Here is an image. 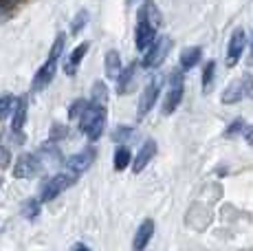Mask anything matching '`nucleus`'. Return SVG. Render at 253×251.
<instances>
[{"mask_svg": "<svg viewBox=\"0 0 253 251\" xmlns=\"http://www.w3.org/2000/svg\"><path fill=\"white\" fill-rule=\"evenodd\" d=\"M185 93V77H183V69H174L169 73L168 80V93H165V101H163V115H172L178 108Z\"/></svg>", "mask_w": 253, "mask_h": 251, "instance_id": "4", "label": "nucleus"}, {"mask_svg": "<svg viewBox=\"0 0 253 251\" xmlns=\"http://www.w3.org/2000/svg\"><path fill=\"white\" fill-rule=\"evenodd\" d=\"M90 101H97V104H106V101H108V88H106L104 82H95V84H92Z\"/></svg>", "mask_w": 253, "mask_h": 251, "instance_id": "22", "label": "nucleus"}, {"mask_svg": "<svg viewBox=\"0 0 253 251\" xmlns=\"http://www.w3.org/2000/svg\"><path fill=\"white\" fill-rule=\"evenodd\" d=\"M86 22H88V11H86V9H82L80 13H77L75 18H73V25H71V33H80L82 29L86 27Z\"/></svg>", "mask_w": 253, "mask_h": 251, "instance_id": "23", "label": "nucleus"}, {"mask_svg": "<svg viewBox=\"0 0 253 251\" xmlns=\"http://www.w3.org/2000/svg\"><path fill=\"white\" fill-rule=\"evenodd\" d=\"M80 176H75L73 172L69 170H64V172H57L55 176H51L48 181L42 185V192H40V199L42 203H48V201H53L57 194H62V192L66 190V187H71L73 183L77 181Z\"/></svg>", "mask_w": 253, "mask_h": 251, "instance_id": "5", "label": "nucleus"}, {"mask_svg": "<svg viewBox=\"0 0 253 251\" xmlns=\"http://www.w3.org/2000/svg\"><path fill=\"white\" fill-rule=\"evenodd\" d=\"M203 57V49L201 46H187V49L181 51V69L183 71H192L194 66L201 62Z\"/></svg>", "mask_w": 253, "mask_h": 251, "instance_id": "16", "label": "nucleus"}, {"mask_svg": "<svg viewBox=\"0 0 253 251\" xmlns=\"http://www.w3.org/2000/svg\"><path fill=\"white\" fill-rule=\"evenodd\" d=\"M38 154H40L42 161L48 163V166H57V163H60V150H57V146H53V143H42Z\"/></svg>", "mask_w": 253, "mask_h": 251, "instance_id": "19", "label": "nucleus"}, {"mask_svg": "<svg viewBox=\"0 0 253 251\" xmlns=\"http://www.w3.org/2000/svg\"><path fill=\"white\" fill-rule=\"evenodd\" d=\"M130 132H132V128H128V126H121L119 130H115V134H113V137H115V141H124V139L128 137Z\"/></svg>", "mask_w": 253, "mask_h": 251, "instance_id": "28", "label": "nucleus"}, {"mask_svg": "<svg viewBox=\"0 0 253 251\" xmlns=\"http://www.w3.org/2000/svg\"><path fill=\"white\" fill-rule=\"evenodd\" d=\"M13 108H16V99L9 97V95L0 97V119H4L9 113H13Z\"/></svg>", "mask_w": 253, "mask_h": 251, "instance_id": "25", "label": "nucleus"}, {"mask_svg": "<svg viewBox=\"0 0 253 251\" xmlns=\"http://www.w3.org/2000/svg\"><path fill=\"white\" fill-rule=\"evenodd\" d=\"M247 128V122H242V119H236V122H231L227 126L225 130V137H238V134H242Z\"/></svg>", "mask_w": 253, "mask_h": 251, "instance_id": "26", "label": "nucleus"}, {"mask_svg": "<svg viewBox=\"0 0 253 251\" xmlns=\"http://www.w3.org/2000/svg\"><path fill=\"white\" fill-rule=\"evenodd\" d=\"M62 46H64V36L60 33V36L53 40V46H51V51H48L46 62L38 69V73L33 75L31 90H42L44 86L51 84L53 75H55V69H57V60H60V55H62Z\"/></svg>", "mask_w": 253, "mask_h": 251, "instance_id": "3", "label": "nucleus"}, {"mask_svg": "<svg viewBox=\"0 0 253 251\" xmlns=\"http://www.w3.org/2000/svg\"><path fill=\"white\" fill-rule=\"evenodd\" d=\"M40 209H42V199H29L22 205V216L27 220H36L40 216Z\"/></svg>", "mask_w": 253, "mask_h": 251, "instance_id": "20", "label": "nucleus"}, {"mask_svg": "<svg viewBox=\"0 0 253 251\" xmlns=\"http://www.w3.org/2000/svg\"><path fill=\"white\" fill-rule=\"evenodd\" d=\"M130 163H132V157H130L128 148H117V152H115V170L117 172L126 170Z\"/></svg>", "mask_w": 253, "mask_h": 251, "instance_id": "21", "label": "nucleus"}, {"mask_svg": "<svg viewBox=\"0 0 253 251\" xmlns=\"http://www.w3.org/2000/svg\"><path fill=\"white\" fill-rule=\"evenodd\" d=\"M213 71H216V64L213 62H209V64L205 66V71H203V88H209L211 86V82H213Z\"/></svg>", "mask_w": 253, "mask_h": 251, "instance_id": "27", "label": "nucleus"}, {"mask_svg": "<svg viewBox=\"0 0 253 251\" xmlns=\"http://www.w3.org/2000/svg\"><path fill=\"white\" fill-rule=\"evenodd\" d=\"M88 42H84V44H77L75 49L71 51V55L66 57V62H64V71H66V75H75L77 73V66L82 64V60H84V55L88 53Z\"/></svg>", "mask_w": 253, "mask_h": 251, "instance_id": "14", "label": "nucleus"}, {"mask_svg": "<svg viewBox=\"0 0 253 251\" xmlns=\"http://www.w3.org/2000/svg\"><path fill=\"white\" fill-rule=\"evenodd\" d=\"M73 249H88V245H84V243H77V245H73Z\"/></svg>", "mask_w": 253, "mask_h": 251, "instance_id": "30", "label": "nucleus"}, {"mask_svg": "<svg viewBox=\"0 0 253 251\" xmlns=\"http://www.w3.org/2000/svg\"><path fill=\"white\" fill-rule=\"evenodd\" d=\"M88 104H90V101L84 99V97H82V99H75V101L71 104V108H69V117H71V119L82 117V113L86 110V106H88Z\"/></svg>", "mask_w": 253, "mask_h": 251, "instance_id": "24", "label": "nucleus"}, {"mask_svg": "<svg viewBox=\"0 0 253 251\" xmlns=\"http://www.w3.org/2000/svg\"><path fill=\"white\" fill-rule=\"evenodd\" d=\"M134 75H137V64H128L124 71H121V75L117 77V90H119L121 95H126L130 90V86H132L134 82Z\"/></svg>", "mask_w": 253, "mask_h": 251, "instance_id": "17", "label": "nucleus"}, {"mask_svg": "<svg viewBox=\"0 0 253 251\" xmlns=\"http://www.w3.org/2000/svg\"><path fill=\"white\" fill-rule=\"evenodd\" d=\"M242 137L247 139V143H249V146H253V126L247 124V128H245V132H242Z\"/></svg>", "mask_w": 253, "mask_h": 251, "instance_id": "29", "label": "nucleus"}, {"mask_svg": "<svg viewBox=\"0 0 253 251\" xmlns=\"http://www.w3.org/2000/svg\"><path fill=\"white\" fill-rule=\"evenodd\" d=\"M121 55L117 51H108L106 53V75L110 77V80L117 82V77L121 75Z\"/></svg>", "mask_w": 253, "mask_h": 251, "instance_id": "18", "label": "nucleus"}, {"mask_svg": "<svg viewBox=\"0 0 253 251\" xmlns=\"http://www.w3.org/2000/svg\"><path fill=\"white\" fill-rule=\"evenodd\" d=\"M169 49H172V40H169L168 36L157 38V40L148 46V51H145L143 66H145V69H157V66H161L163 60H165V55L169 53Z\"/></svg>", "mask_w": 253, "mask_h": 251, "instance_id": "8", "label": "nucleus"}, {"mask_svg": "<svg viewBox=\"0 0 253 251\" xmlns=\"http://www.w3.org/2000/svg\"><path fill=\"white\" fill-rule=\"evenodd\" d=\"M247 46V36L242 29H236L229 38V46H227V64L229 66H236L238 60L242 57V51Z\"/></svg>", "mask_w": 253, "mask_h": 251, "instance_id": "11", "label": "nucleus"}, {"mask_svg": "<svg viewBox=\"0 0 253 251\" xmlns=\"http://www.w3.org/2000/svg\"><path fill=\"white\" fill-rule=\"evenodd\" d=\"M154 154H157V141L148 139V141L141 146V150L137 152V157H134V161H132V172L134 174H139V172L145 170V166L154 159Z\"/></svg>", "mask_w": 253, "mask_h": 251, "instance_id": "12", "label": "nucleus"}, {"mask_svg": "<svg viewBox=\"0 0 253 251\" xmlns=\"http://www.w3.org/2000/svg\"><path fill=\"white\" fill-rule=\"evenodd\" d=\"M152 236H154V223L148 218V220H143V223L139 225L137 234H134V240H132V249H137V251L145 249Z\"/></svg>", "mask_w": 253, "mask_h": 251, "instance_id": "13", "label": "nucleus"}, {"mask_svg": "<svg viewBox=\"0 0 253 251\" xmlns=\"http://www.w3.org/2000/svg\"><path fill=\"white\" fill-rule=\"evenodd\" d=\"M24 122H27V99L20 97L16 101V108H13V122H11V134L13 137H20Z\"/></svg>", "mask_w": 253, "mask_h": 251, "instance_id": "15", "label": "nucleus"}, {"mask_svg": "<svg viewBox=\"0 0 253 251\" xmlns=\"http://www.w3.org/2000/svg\"><path fill=\"white\" fill-rule=\"evenodd\" d=\"M92 159H95V152H92L90 148H86V150H82L77 154H71V157L66 159V170L73 172L75 176H82L90 167Z\"/></svg>", "mask_w": 253, "mask_h": 251, "instance_id": "10", "label": "nucleus"}, {"mask_svg": "<svg viewBox=\"0 0 253 251\" xmlns=\"http://www.w3.org/2000/svg\"><path fill=\"white\" fill-rule=\"evenodd\" d=\"M42 166H44V161H42L40 154H20L18 157V161L13 163V176L16 178H33L40 174Z\"/></svg>", "mask_w": 253, "mask_h": 251, "instance_id": "7", "label": "nucleus"}, {"mask_svg": "<svg viewBox=\"0 0 253 251\" xmlns=\"http://www.w3.org/2000/svg\"><path fill=\"white\" fill-rule=\"evenodd\" d=\"M104 128H106V104L90 101L80 117V130L90 141H97L101 137V132H104Z\"/></svg>", "mask_w": 253, "mask_h": 251, "instance_id": "2", "label": "nucleus"}, {"mask_svg": "<svg viewBox=\"0 0 253 251\" xmlns=\"http://www.w3.org/2000/svg\"><path fill=\"white\" fill-rule=\"evenodd\" d=\"M161 86H163L161 75H154L152 80L148 82V86L143 88V93H141V97H139V119H143L145 115L154 108V104H157V99H159V93H161Z\"/></svg>", "mask_w": 253, "mask_h": 251, "instance_id": "9", "label": "nucleus"}, {"mask_svg": "<svg viewBox=\"0 0 253 251\" xmlns=\"http://www.w3.org/2000/svg\"><path fill=\"white\" fill-rule=\"evenodd\" d=\"M161 27V11L152 0H145L139 7V22L134 33V44L139 51H148V46L157 40V31Z\"/></svg>", "mask_w": 253, "mask_h": 251, "instance_id": "1", "label": "nucleus"}, {"mask_svg": "<svg viewBox=\"0 0 253 251\" xmlns=\"http://www.w3.org/2000/svg\"><path fill=\"white\" fill-rule=\"evenodd\" d=\"M245 97H253V75H242L240 80L231 82L229 86L222 93V104H236V101L245 99Z\"/></svg>", "mask_w": 253, "mask_h": 251, "instance_id": "6", "label": "nucleus"}]
</instances>
